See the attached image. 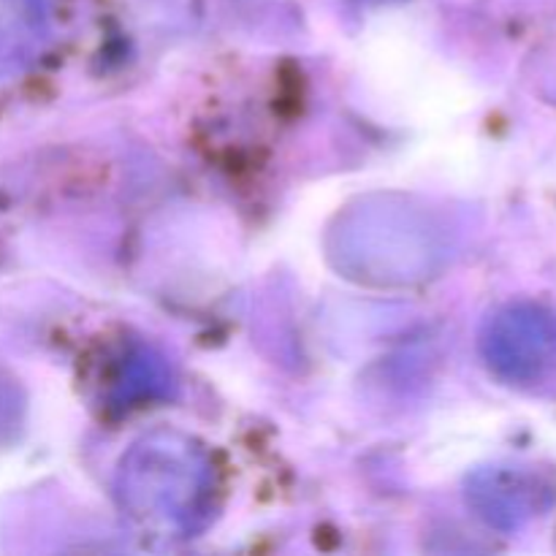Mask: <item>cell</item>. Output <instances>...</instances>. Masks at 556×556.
I'll use <instances>...</instances> for the list:
<instances>
[{"label": "cell", "instance_id": "cell-3", "mask_svg": "<svg viewBox=\"0 0 556 556\" xmlns=\"http://www.w3.org/2000/svg\"><path fill=\"white\" fill-rule=\"evenodd\" d=\"M538 494H541V489L514 476H492L486 486L478 489V497L486 500L481 505L483 514L492 521H500V525L530 516L535 510Z\"/></svg>", "mask_w": 556, "mask_h": 556}, {"label": "cell", "instance_id": "cell-2", "mask_svg": "<svg viewBox=\"0 0 556 556\" xmlns=\"http://www.w3.org/2000/svg\"><path fill=\"white\" fill-rule=\"evenodd\" d=\"M486 356L505 378H538L556 358V318L535 307L505 309L486 337Z\"/></svg>", "mask_w": 556, "mask_h": 556}, {"label": "cell", "instance_id": "cell-1", "mask_svg": "<svg viewBox=\"0 0 556 556\" xmlns=\"http://www.w3.org/2000/svg\"><path fill=\"white\" fill-rule=\"evenodd\" d=\"M119 494L141 527L185 535L193 532L210 510V462L204 451L179 434H152L125 456Z\"/></svg>", "mask_w": 556, "mask_h": 556}]
</instances>
